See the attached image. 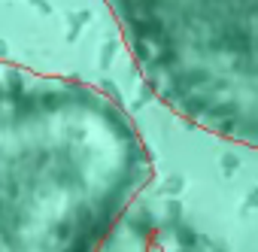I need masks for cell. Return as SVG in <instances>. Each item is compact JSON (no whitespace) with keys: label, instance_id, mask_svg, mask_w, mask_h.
Masks as SVG:
<instances>
[{"label":"cell","instance_id":"cell-1","mask_svg":"<svg viewBox=\"0 0 258 252\" xmlns=\"http://www.w3.org/2000/svg\"><path fill=\"white\" fill-rule=\"evenodd\" d=\"M149 179L115 97L0 61V252H100Z\"/></svg>","mask_w":258,"mask_h":252},{"label":"cell","instance_id":"cell-2","mask_svg":"<svg viewBox=\"0 0 258 252\" xmlns=\"http://www.w3.org/2000/svg\"><path fill=\"white\" fill-rule=\"evenodd\" d=\"M152 91L198 128L258 149V0H106Z\"/></svg>","mask_w":258,"mask_h":252}]
</instances>
